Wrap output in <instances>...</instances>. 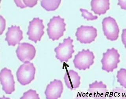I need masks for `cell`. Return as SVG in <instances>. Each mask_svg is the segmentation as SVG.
Segmentation results:
<instances>
[{
    "label": "cell",
    "mask_w": 126,
    "mask_h": 99,
    "mask_svg": "<svg viewBox=\"0 0 126 99\" xmlns=\"http://www.w3.org/2000/svg\"><path fill=\"white\" fill-rule=\"evenodd\" d=\"M66 25L64 19L60 16L53 17L47 24V31L49 38L52 41L58 40L63 36L66 30Z\"/></svg>",
    "instance_id": "1"
},
{
    "label": "cell",
    "mask_w": 126,
    "mask_h": 99,
    "mask_svg": "<svg viewBox=\"0 0 126 99\" xmlns=\"http://www.w3.org/2000/svg\"><path fill=\"white\" fill-rule=\"evenodd\" d=\"M35 68L30 61L24 63L18 69L16 72L18 82L22 85L29 84L35 78Z\"/></svg>",
    "instance_id": "2"
},
{
    "label": "cell",
    "mask_w": 126,
    "mask_h": 99,
    "mask_svg": "<svg viewBox=\"0 0 126 99\" xmlns=\"http://www.w3.org/2000/svg\"><path fill=\"white\" fill-rule=\"evenodd\" d=\"M120 54L117 50L114 48L108 49L106 52L103 53V57L101 60L102 69L107 72H113L117 69L120 62Z\"/></svg>",
    "instance_id": "3"
},
{
    "label": "cell",
    "mask_w": 126,
    "mask_h": 99,
    "mask_svg": "<svg viewBox=\"0 0 126 99\" xmlns=\"http://www.w3.org/2000/svg\"><path fill=\"white\" fill-rule=\"evenodd\" d=\"M73 40L69 37L65 39L62 43H59L58 46L54 49L56 53V57L60 62H67L72 58V54L75 52L73 44Z\"/></svg>",
    "instance_id": "4"
},
{
    "label": "cell",
    "mask_w": 126,
    "mask_h": 99,
    "mask_svg": "<svg viewBox=\"0 0 126 99\" xmlns=\"http://www.w3.org/2000/svg\"><path fill=\"white\" fill-rule=\"evenodd\" d=\"M94 58V53L89 49L87 50L83 49L75 56L73 61L76 69L85 71L87 69H90L91 66L93 65Z\"/></svg>",
    "instance_id": "5"
},
{
    "label": "cell",
    "mask_w": 126,
    "mask_h": 99,
    "mask_svg": "<svg viewBox=\"0 0 126 99\" xmlns=\"http://www.w3.org/2000/svg\"><path fill=\"white\" fill-rule=\"evenodd\" d=\"M45 27L43 24V20L39 18H34L32 20L29 22L28 31L27 35L29 36L30 40L36 43L40 41L42 37L44 34Z\"/></svg>",
    "instance_id": "6"
},
{
    "label": "cell",
    "mask_w": 126,
    "mask_h": 99,
    "mask_svg": "<svg viewBox=\"0 0 126 99\" xmlns=\"http://www.w3.org/2000/svg\"><path fill=\"white\" fill-rule=\"evenodd\" d=\"M104 33L108 40L114 41L118 39L119 28L115 20L111 17L105 18L102 22Z\"/></svg>",
    "instance_id": "7"
},
{
    "label": "cell",
    "mask_w": 126,
    "mask_h": 99,
    "mask_svg": "<svg viewBox=\"0 0 126 99\" xmlns=\"http://www.w3.org/2000/svg\"><path fill=\"white\" fill-rule=\"evenodd\" d=\"M75 35L77 40L81 43H91L97 36V29L92 26H81L77 29Z\"/></svg>",
    "instance_id": "8"
},
{
    "label": "cell",
    "mask_w": 126,
    "mask_h": 99,
    "mask_svg": "<svg viewBox=\"0 0 126 99\" xmlns=\"http://www.w3.org/2000/svg\"><path fill=\"white\" fill-rule=\"evenodd\" d=\"M16 53L19 60L24 63L30 61L34 58L36 50L33 45L30 43L23 42L18 44Z\"/></svg>",
    "instance_id": "9"
},
{
    "label": "cell",
    "mask_w": 126,
    "mask_h": 99,
    "mask_svg": "<svg viewBox=\"0 0 126 99\" xmlns=\"http://www.w3.org/2000/svg\"><path fill=\"white\" fill-rule=\"evenodd\" d=\"M0 80L6 94H12L15 91V82L11 70L6 68L2 69L0 72Z\"/></svg>",
    "instance_id": "10"
},
{
    "label": "cell",
    "mask_w": 126,
    "mask_h": 99,
    "mask_svg": "<svg viewBox=\"0 0 126 99\" xmlns=\"http://www.w3.org/2000/svg\"><path fill=\"white\" fill-rule=\"evenodd\" d=\"M63 90L61 81L54 80L47 86L45 92L46 99H58L61 97Z\"/></svg>",
    "instance_id": "11"
},
{
    "label": "cell",
    "mask_w": 126,
    "mask_h": 99,
    "mask_svg": "<svg viewBox=\"0 0 126 99\" xmlns=\"http://www.w3.org/2000/svg\"><path fill=\"white\" fill-rule=\"evenodd\" d=\"M88 91L94 99H106L108 92L107 86L102 82L97 81L89 85Z\"/></svg>",
    "instance_id": "12"
},
{
    "label": "cell",
    "mask_w": 126,
    "mask_h": 99,
    "mask_svg": "<svg viewBox=\"0 0 126 99\" xmlns=\"http://www.w3.org/2000/svg\"><path fill=\"white\" fill-rule=\"evenodd\" d=\"M23 33L19 27L12 26L8 28L6 34L5 41L8 42L9 46H15L19 44L23 39Z\"/></svg>",
    "instance_id": "13"
},
{
    "label": "cell",
    "mask_w": 126,
    "mask_h": 99,
    "mask_svg": "<svg viewBox=\"0 0 126 99\" xmlns=\"http://www.w3.org/2000/svg\"><path fill=\"white\" fill-rule=\"evenodd\" d=\"M64 80L66 85L71 90L78 88L80 84V77L73 70H69L65 73Z\"/></svg>",
    "instance_id": "14"
},
{
    "label": "cell",
    "mask_w": 126,
    "mask_h": 99,
    "mask_svg": "<svg viewBox=\"0 0 126 99\" xmlns=\"http://www.w3.org/2000/svg\"><path fill=\"white\" fill-rule=\"evenodd\" d=\"M109 0H92L91 2L92 11L98 15L104 14L110 9Z\"/></svg>",
    "instance_id": "15"
},
{
    "label": "cell",
    "mask_w": 126,
    "mask_h": 99,
    "mask_svg": "<svg viewBox=\"0 0 126 99\" xmlns=\"http://www.w3.org/2000/svg\"><path fill=\"white\" fill-rule=\"evenodd\" d=\"M60 0H43L41 1V6L47 11H53L59 7Z\"/></svg>",
    "instance_id": "16"
},
{
    "label": "cell",
    "mask_w": 126,
    "mask_h": 99,
    "mask_svg": "<svg viewBox=\"0 0 126 99\" xmlns=\"http://www.w3.org/2000/svg\"><path fill=\"white\" fill-rule=\"evenodd\" d=\"M108 99H126V91L123 88H115L111 91Z\"/></svg>",
    "instance_id": "17"
},
{
    "label": "cell",
    "mask_w": 126,
    "mask_h": 99,
    "mask_svg": "<svg viewBox=\"0 0 126 99\" xmlns=\"http://www.w3.org/2000/svg\"><path fill=\"white\" fill-rule=\"evenodd\" d=\"M117 79V82L123 87L126 88V69H121L117 72L116 76Z\"/></svg>",
    "instance_id": "18"
},
{
    "label": "cell",
    "mask_w": 126,
    "mask_h": 99,
    "mask_svg": "<svg viewBox=\"0 0 126 99\" xmlns=\"http://www.w3.org/2000/svg\"><path fill=\"white\" fill-rule=\"evenodd\" d=\"M20 99H40L39 94L36 91L32 89H30L27 91L24 92L23 96Z\"/></svg>",
    "instance_id": "19"
},
{
    "label": "cell",
    "mask_w": 126,
    "mask_h": 99,
    "mask_svg": "<svg viewBox=\"0 0 126 99\" xmlns=\"http://www.w3.org/2000/svg\"><path fill=\"white\" fill-rule=\"evenodd\" d=\"M80 11L82 12V16L85 19L87 20L88 21H93L96 20L98 19V16H94L93 15L92 13H90L86 9L81 8Z\"/></svg>",
    "instance_id": "20"
},
{
    "label": "cell",
    "mask_w": 126,
    "mask_h": 99,
    "mask_svg": "<svg viewBox=\"0 0 126 99\" xmlns=\"http://www.w3.org/2000/svg\"><path fill=\"white\" fill-rule=\"evenodd\" d=\"M0 34L2 35L6 28V20L2 16H0Z\"/></svg>",
    "instance_id": "21"
},
{
    "label": "cell",
    "mask_w": 126,
    "mask_h": 99,
    "mask_svg": "<svg viewBox=\"0 0 126 99\" xmlns=\"http://www.w3.org/2000/svg\"><path fill=\"white\" fill-rule=\"evenodd\" d=\"M24 4L26 7H30L32 8L36 5L37 4V0H23Z\"/></svg>",
    "instance_id": "22"
},
{
    "label": "cell",
    "mask_w": 126,
    "mask_h": 99,
    "mask_svg": "<svg viewBox=\"0 0 126 99\" xmlns=\"http://www.w3.org/2000/svg\"><path fill=\"white\" fill-rule=\"evenodd\" d=\"M122 41L125 47L126 48V29H124L123 30L122 35H121Z\"/></svg>",
    "instance_id": "23"
},
{
    "label": "cell",
    "mask_w": 126,
    "mask_h": 99,
    "mask_svg": "<svg viewBox=\"0 0 126 99\" xmlns=\"http://www.w3.org/2000/svg\"><path fill=\"white\" fill-rule=\"evenodd\" d=\"M75 99H90L86 94L84 92H81L80 93L78 94Z\"/></svg>",
    "instance_id": "24"
},
{
    "label": "cell",
    "mask_w": 126,
    "mask_h": 99,
    "mask_svg": "<svg viewBox=\"0 0 126 99\" xmlns=\"http://www.w3.org/2000/svg\"><path fill=\"white\" fill-rule=\"evenodd\" d=\"M118 5L121 6V9L126 10V0H119Z\"/></svg>",
    "instance_id": "25"
},
{
    "label": "cell",
    "mask_w": 126,
    "mask_h": 99,
    "mask_svg": "<svg viewBox=\"0 0 126 99\" xmlns=\"http://www.w3.org/2000/svg\"><path fill=\"white\" fill-rule=\"evenodd\" d=\"M16 4L17 5L18 7H19L21 8H27V7L25 6L23 2H22V0H14Z\"/></svg>",
    "instance_id": "26"
},
{
    "label": "cell",
    "mask_w": 126,
    "mask_h": 99,
    "mask_svg": "<svg viewBox=\"0 0 126 99\" xmlns=\"http://www.w3.org/2000/svg\"><path fill=\"white\" fill-rule=\"evenodd\" d=\"M0 99H11L10 98H7L6 97L4 96H3V97H2L1 98H0Z\"/></svg>",
    "instance_id": "27"
}]
</instances>
